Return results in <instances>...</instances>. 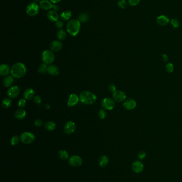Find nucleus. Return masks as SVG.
I'll list each match as a JSON object with an SVG mask.
<instances>
[{"label": "nucleus", "mask_w": 182, "mask_h": 182, "mask_svg": "<svg viewBox=\"0 0 182 182\" xmlns=\"http://www.w3.org/2000/svg\"><path fill=\"white\" fill-rule=\"evenodd\" d=\"M117 5L119 7H120L121 9H124L127 7L128 3L126 0H120L117 2Z\"/></svg>", "instance_id": "473e14b6"}, {"label": "nucleus", "mask_w": 182, "mask_h": 182, "mask_svg": "<svg viewBox=\"0 0 182 182\" xmlns=\"http://www.w3.org/2000/svg\"><path fill=\"white\" fill-rule=\"evenodd\" d=\"M34 101L37 104H40L42 102V99L40 96L39 95H36L34 96Z\"/></svg>", "instance_id": "37998d69"}, {"label": "nucleus", "mask_w": 182, "mask_h": 182, "mask_svg": "<svg viewBox=\"0 0 182 182\" xmlns=\"http://www.w3.org/2000/svg\"><path fill=\"white\" fill-rule=\"evenodd\" d=\"M14 115L15 118L18 120H22L26 117V112L25 110L20 108L16 110Z\"/></svg>", "instance_id": "aec40b11"}, {"label": "nucleus", "mask_w": 182, "mask_h": 182, "mask_svg": "<svg viewBox=\"0 0 182 182\" xmlns=\"http://www.w3.org/2000/svg\"><path fill=\"white\" fill-rule=\"evenodd\" d=\"M38 72L41 74H44L48 72V66L44 63L41 64L38 69Z\"/></svg>", "instance_id": "7c9ffc66"}, {"label": "nucleus", "mask_w": 182, "mask_h": 182, "mask_svg": "<svg viewBox=\"0 0 182 182\" xmlns=\"http://www.w3.org/2000/svg\"><path fill=\"white\" fill-rule=\"evenodd\" d=\"M26 67L23 63L17 62L11 67V76L16 78H20L25 75L26 73Z\"/></svg>", "instance_id": "f257e3e1"}, {"label": "nucleus", "mask_w": 182, "mask_h": 182, "mask_svg": "<svg viewBox=\"0 0 182 182\" xmlns=\"http://www.w3.org/2000/svg\"><path fill=\"white\" fill-rule=\"evenodd\" d=\"M79 98L81 103L87 105L94 104L97 101V97L96 95L89 91L82 92L79 96Z\"/></svg>", "instance_id": "f03ea898"}, {"label": "nucleus", "mask_w": 182, "mask_h": 182, "mask_svg": "<svg viewBox=\"0 0 182 182\" xmlns=\"http://www.w3.org/2000/svg\"><path fill=\"white\" fill-rule=\"evenodd\" d=\"M162 58L163 61L164 62H168V55L166 54H164L162 55Z\"/></svg>", "instance_id": "a18cd8bd"}, {"label": "nucleus", "mask_w": 182, "mask_h": 182, "mask_svg": "<svg viewBox=\"0 0 182 182\" xmlns=\"http://www.w3.org/2000/svg\"><path fill=\"white\" fill-rule=\"evenodd\" d=\"M98 117L100 119H105L106 117V113L104 109H101L98 112Z\"/></svg>", "instance_id": "e433bc0d"}, {"label": "nucleus", "mask_w": 182, "mask_h": 182, "mask_svg": "<svg viewBox=\"0 0 182 182\" xmlns=\"http://www.w3.org/2000/svg\"><path fill=\"white\" fill-rule=\"evenodd\" d=\"M81 28V23L77 19H73L69 22L66 29L68 33L72 36H75L79 34Z\"/></svg>", "instance_id": "7ed1b4c3"}, {"label": "nucleus", "mask_w": 182, "mask_h": 182, "mask_svg": "<svg viewBox=\"0 0 182 182\" xmlns=\"http://www.w3.org/2000/svg\"><path fill=\"white\" fill-rule=\"evenodd\" d=\"M40 11V6L36 2H32L27 6L26 12L27 15L30 17L37 16Z\"/></svg>", "instance_id": "39448f33"}, {"label": "nucleus", "mask_w": 182, "mask_h": 182, "mask_svg": "<svg viewBox=\"0 0 182 182\" xmlns=\"http://www.w3.org/2000/svg\"><path fill=\"white\" fill-rule=\"evenodd\" d=\"M33 1L34 2H36V3L38 2H39V1H40V2L41 1V0H33Z\"/></svg>", "instance_id": "de8ad7c7"}, {"label": "nucleus", "mask_w": 182, "mask_h": 182, "mask_svg": "<svg viewBox=\"0 0 182 182\" xmlns=\"http://www.w3.org/2000/svg\"><path fill=\"white\" fill-rule=\"evenodd\" d=\"M10 71L11 69L7 65L2 64L0 66V75L2 76H7Z\"/></svg>", "instance_id": "4be33fe9"}, {"label": "nucleus", "mask_w": 182, "mask_h": 182, "mask_svg": "<svg viewBox=\"0 0 182 182\" xmlns=\"http://www.w3.org/2000/svg\"><path fill=\"white\" fill-rule=\"evenodd\" d=\"M76 129V125L75 124L71 121H68L66 123L64 126V132L66 134H72Z\"/></svg>", "instance_id": "9d476101"}, {"label": "nucleus", "mask_w": 182, "mask_h": 182, "mask_svg": "<svg viewBox=\"0 0 182 182\" xmlns=\"http://www.w3.org/2000/svg\"><path fill=\"white\" fill-rule=\"evenodd\" d=\"M108 89L110 92H113L114 93V92L117 91V88H116V86L114 85V84H111L109 85L108 87Z\"/></svg>", "instance_id": "a19ab883"}, {"label": "nucleus", "mask_w": 182, "mask_h": 182, "mask_svg": "<svg viewBox=\"0 0 182 182\" xmlns=\"http://www.w3.org/2000/svg\"><path fill=\"white\" fill-rule=\"evenodd\" d=\"M113 100L117 102H122L126 98V93L121 91H116L113 93Z\"/></svg>", "instance_id": "1a4fd4ad"}, {"label": "nucleus", "mask_w": 182, "mask_h": 182, "mask_svg": "<svg viewBox=\"0 0 182 182\" xmlns=\"http://www.w3.org/2000/svg\"><path fill=\"white\" fill-rule=\"evenodd\" d=\"M20 93V89L17 86H13L9 88L7 92V96L11 98H17Z\"/></svg>", "instance_id": "9b49d317"}, {"label": "nucleus", "mask_w": 182, "mask_h": 182, "mask_svg": "<svg viewBox=\"0 0 182 182\" xmlns=\"http://www.w3.org/2000/svg\"><path fill=\"white\" fill-rule=\"evenodd\" d=\"M35 92L33 88H29L24 93V98L26 100H31L34 98Z\"/></svg>", "instance_id": "6ab92c4d"}, {"label": "nucleus", "mask_w": 182, "mask_h": 182, "mask_svg": "<svg viewBox=\"0 0 182 182\" xmlns=\"http://www.w3.org/2000/svg\"><path fill=\"white\" fill-rule=\"evenodd\" d=\"M48 73L52 76H57L59 73V70L57 66L50 65L48 66Z\"/></svg>", "instance_id": "412c9836"}, {"label": "nucleus", "mask_w": 182, "mask_h": 182, "mask_svg": "<svg viewBox=\"0 0 182 182\" xmlns=\"http://www.w3.org/2000/svg\"><path fill=\"white\" fill-rule=\"evenodd\" d=\"M157 22L159 25L166 26L169 22V18L167 16L161 15L158 17L157 18Z\"/></svg>", "instance_id": "a211bd4d"}, {"label": "nucleus", "mask_w": 182, "mask_h": 182, "mask_svg": "<svg viewBox=\"0 0 182 182\" xmlns=\"http://www.w3.org/2000/svg\"><path fill=\"white\" fill-rule=\"evenodd\" d=\"M51 1V3L54 4H57L60 2L62 0H50Z\"/></svg>", "instance_id": "49530a36"}, {"label": "nucleus", "mask_w": 182, "mask_h": 182, "mask_svg": "<svg viewBox=\"0 0 182 182\" xmlns=\"http://www.w3.org/2000/svg\"><path fill=\"white\" fill-rule=\"evenodd\" d=\"M136 102L132 98H128L126 100L123 104L124 108L127 110H134L136 107Z\"/></svg>", "instance_id": "4468645a"}, {"label": "nucleus", "mask_w": 182, "mask_h": 182, "mask_svg": "<svg viewBox=\"0 0 182 182\" xmlns=\"http://www.w3.org/2000/svg\"><path fill=\"white\" fill-rule=\"evenodd\" d=\"M144 164L141 161H135L131 165L132 170L136 173H140L144 170Z\"/></svg>", "instance_id": "ddd939ff"}, {"label": "nucleus", "mask_w": 182, "mask_h": 182, "mask_svg": "<svg viewBox=\"0 0 182 182\" xmlns=\"http://www.w3.org/2000/svg\"><path fill=\"white\" fill-rule=\"evenodd\" d=\"M20 138L22 143L25 144H29L35 141V137L32 133L26 131L22 133Z\"/></svg>", "instance_id": "423d86ee"}, {"label": "nucleus", "mask_w": 182, "mask_h": 182, "mask_svg": "<svg viewBox=\"0 0 182 182\" xmlns=\"http://www.w3.org/2000/svg\"><path fill=\"white\" fill-rule=\"evenodd\" d=\"M20 138H19L18 136L14 135L12 137L10 141V144L12 146H17L19 142Z\"/></svg>", "instance_id": "2f4dec72"}, {"label": "nucleus", "mask_w": 182, "mask_h": 182, "mask_svg": "<svg viewBox=\"0 0 182 182\" xmlns=\"http://www.w3.org/2000/svg\"><path fill=\"white\" fill-rule=\"evenodd\" d=\"M72 12L69 10L63 11L60 15V19L63 21H67L70 19L72 17Z\"/></svg>", "instance_id": "393cba45"}, {"label": "nucleus", "mask_w": 182, "mask_h": 182, "mask_svg": "<svg viewBox=\"0 0 182 182\" xmlns=\"http://www.w3.org/2000/svg\"><path fill=\"white\" fill-rule=\"evenodd\" d=\"M69 163L72 167H78L82 164L83 160L80 157L74 155L69 158Z\"/></svg>", "instance_id": "6e6552de"}, {"label": "nucleus", "mask_w": 182, "mask_h": 182, "mask_svg": "<svg viewBox=\"0 0 182 182\" xmlns=\"http://www.w3.org/2000/svg\"><path fill=\"white\" fill-rule=\"evenodd\" d=\"M34 124H35V126H37V127H41L43 125V121L40 119H38L35 121Z\"/></svg>", "instance_id": "79ce46f5"}, {"label": "nucleus", "mask_w": 182, "mask_h": 182, "mask_svg": "<svg viewBox=\"0 0 182 182\" xmlns=\"http://www.w3.org/2000/svg\"><path fill=\"white\" fill-rule=\"evenodd\" d=\"M55 25L58 28L61 29L63 27V26H64V22L62 20H59L58 21L56 22Z\"/></svg>", "instance_id": "ea45409f"}, {"label": "nucleus", "mask_w": 182, "mask_h": 182, "mask_svg": "<svg viewBox=\"0 0 182 182\" xmlns=\"http://www.w3.org/2000/svg\"><path fill=\"white\" fill-rule=\"evenodd\" d=\"M67 34L65 30L61 29H59L57 32V37L59 40H64L66 37Z\"/></svg>", "instance_id": "c85d7f7f"}, {"label": "nucleus", "mask_w": 182, "mask_h": 182, "mask_svg": "<svg viewBox=\"0 0 182 182\" xmlns=\"http://www.w3.org/2000/svg\"><path fill=\"white\" fill-rule=\"evenodd\" d=\"M55 59V55L51 50H45L42 52V60L44 64L50 65L54 62Z\"/></svg>", "instance_id": "20e7f679"}, {"label": "nucleus", "mask_w": 182, "mask_h": 182, "mask_svg": "<svg viewBox=\"0 0 182 182\" xmlns=\"http://www.w3.org/2000/svg\"><path fill=\"white\" fill-rule=\"evenodd\" d=\"M141 2V0H128V4L131 6H136Z\"/></svg>", "instance_id": "58836bf2"}, {"label": "nucleus", "mask_w": 182, "mask_h": 182, "mask_svg": "<svg viewBox=\"0 0 182 182\" xmlns=\"http://www.w3.org/2000/svg\"><path fill=\"white\" fill-rule=\"evenodd\" d=\"M11 104H12V101L9 98H4L2 102V105L3 106V107L5 109L10 108V106H11Z\"/></svg>", "instance_id": "c756f323"}, {"label": "nucleus", "mask_w": 182, "mask_h": 182, "mask_svg": "<svg viewBox=\"0 0 182 182\" xmlns=\"http://www.w3.org/2000/svg\"><path fill=\"white\" fill-rule=\"evenodd\" d=\"M89 16L87 13H81L77 17V20L80 23H86L89 20Z\"/></svg>", "instance_id": "a878e982"}, {"label": "nucleus", "mask_w": 182, "mask_h": 182, "mask_svg": "<svg viewBox=\"0 0 182 182\" xmlns=\"http://www.w3.org/2000/svg\"><path fill=\"white\" fill-rule=\"evenodd\" d=\"M40 7L44 10H49L52 9V4L50 1L48 0H42L39 3Z\"/></svg>", "instance_id": "f3484780"}, {"label": "nucleus", "mask_w": 182, "mask_h": 182, "mask_svg": "<svg viewBox=\"0 0 182 182\" xmlns=\"http://www.w3.org/2000/svg\"><path fill=\"white\" fill-rule=\"evenodd\" d=\"M170 24H171L172 26L175 28H179V22L178 20H177L176 19H171V20L170 21Z\"/></svg>", "instance_id": "f704fd0d"}, {"label": "nucleus", "mask_w": 182, "mask_h": 182, "mask_svg": "<svg viewBox=\"0 0 182 182\" xmlns=\"http://www.w3.org/2000/svg\"><path fill=\"white\" fill-rule=\"evenodd\" d=\"M146 157V153L145 151H140L138 153V155H137L138 158L140 160L144 159Z\"/></svg>", "instance_id": "4c0bfd02"}, {"label": "nucleus", "mask_w": 182, "mask_h": 182, "mask_svg": "<svg viewBox=\"0 0 182 182\" xmlns=\"http://www.w3.org/2000/svg\"><path fill=\"white\" fill-rule=\"evenodd\" d=\"M102 108L107 110H112L115 107V102L113 99L109 98H105L101 102Z\"/></svg>", "instance_id": "0eeeda50"}, {"label": "nucleus", "mask_w": 182, "mask_h": 182, "mask_svg": "<svg viewBox=\"0 0 182 182\" xmlns=\"http://www.w3.org/2000/svg\"><path fill=\"white\" fill-rule=\"evenodd\" d=\"M47 17L48 19L52 22H57L59 19V16L57 12L52 10L48 12Z\"/></svg>", "instance_id": "dca6fc26"}, {"label": "nucleus", "mask_w": 182, "mask_h": 182, "mask_svg": "<svg viewBox=\"0 0 182 182\" xmlns=\"http://www.w3.org/2000/svg\"><path fill=\"white\" fill-rule=\"evenodd\" d=\"M80 101L79 97L75 94H71L69 95L67 101V106L69 107H73L76 106Z\"/></svg>", "instance_id": "f8f14e48"}, {"label": "nucleus", "mask_w": 182, "mask_h": 182, "mask_svg": "<svg viewBox=\"0 0 182 182\" xmlns=\"http://www.w3.org/2000/svg\"><path fill=\"white\" fill-rule=\"evenodd\" d=\"M26 104V101L25 98H21L19 100L18 102V106L20 108H24Z\"/></svg>", "instance_id": "c9c22d12"}, {"label": "nucleus", "mask_w": 182, "mask_h": 182, "mask_svg": "<svg viewBox=\"0 0 182 182\" xmlns=\"http://www.w3.org/2000/svg\"><path fill=\"white\" fill-rule=\"evenodd\" d=\"M109 162V158L105 155L102 156L99 159L98 163L101 167H106L108 165Z\"/></svg>", "instance_id": "5701e85b"}, {"label": "nucleus", "mask_w": 182, "mask_h": 182, "mask_svg": "<svg viewBox=\"0 0 182 182\" xmlns=\"http://www.w3.org/2000/svg\"><path fill=\"white\" fill-rule=\"evenodd\" d=\"M56 124L53 121H48L44 125L45 128L49 131H54L56 128Z\"/></svg>", "instance_id": "bb28decb"}, {"label": "nucleus", "mask_w": 182, "mask_h": 182, "mask_svg": "<svg viewBox=\"0 0 182 182\" xmlns=\"http://www.w3.org/2000/svg\"><path fill=\"white\" fill-rule=\"evenodd\" d=\"M62 47V43L58 40L52 41L50 44V49L52 52H58Z\"/></svg>", "instance_id": "2eb2a0df"}, {"label": "nucleus", "mask_w": 182, "mask_h": 182, "mask_svg": "<svg viewBox=\"0 0 182 182\" xmlns=\"http://www.w3.org/2000/svg\"><path fill=\"white\" fill-rule=\"evenodd\" d=\"M14 82V78L12 76H7L2 80V83L5 88L10 87Z\"/></svg>", "instance_id": "b1692460"}, {"label": "nucleus", "mask_w": 182, "mask_h": 182, "mask_svg": "<svg viewBox=\"0 0 182 182\" xmlns=\"http://www.w3.org/2000/svg\"><path fill=\"white\" fill-rule=\"evenodd\" d=\"M58 157L62 160H67L69 158V153L66 150H60L58 151Z\"/></svg>", "instance_id": "cd10ccee"}, {"label": "nucleus", "mask_w": 182, "mask_h": 182, "mask_svg": "<svg viewBox=\"0 0 182 182\" xmlns=\"http://www.w3.org/2000/svg\"><path fill=\"white\" fill-rule=\"evenodd\" d=\"M166 71L167 73H173L174 69V67L173 64L170 62L168 63L166 66Z\"/></svg>", "instance_id": "72a5a7b5"}, {"label": "nucleus", "mask_w": 182, "mask_h": 182, "mask_svg": "<svg viewBox=\"0 0 182 182\" xmlns=\"http://www.w3.org/2000/svg\"><path fill=\"white\" fill-rule=\"evenodd\" d=\"M59 7L58 5H57V4H52V10H54V11H58L59 10Z\"/></svg>", "instance_id": "c03bdc74"}]
</instances>
